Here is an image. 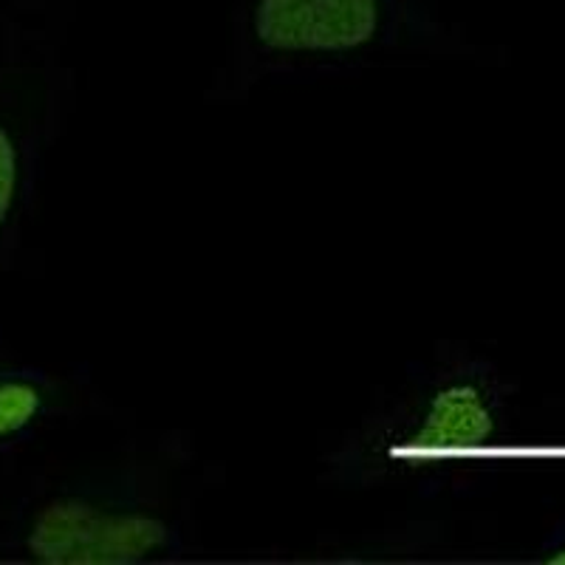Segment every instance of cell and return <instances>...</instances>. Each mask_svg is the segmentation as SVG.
<instances>
[{
  "label": "cell",
  "instance_id": "cell-1",
  "mask_svg": "<svg viewBox=\"0 0 565 565\" xmlns=\"http://www.w3.org/2000/svg\"><path fill=\"white\" fill-rule=\"evenodd\" d=\"M159 521L134 514H103L79 501H54L34 514L26 552L40 563L114 565L136 563L164 543Z\"/></svg>",
  "mask_w": 565,
  "mask_h": 565
},
{
  "label": "cell",
  "instance_id": "cell-2",
  "mask_svg": "<svg viewBox=\"0 0 565 565\" xmlns=\"http://www.w3.org/2000/svg\"><path fill=\"white\" fill-rule=\"evenodd\" d=\"M376 0H260L257 38L277 52H345L376 32Z\"/></svg>",
  "mask_w": 565,
  "mask_h": 565
},
{
  "label": "cell",
  "instance_id": "cell-3",
  "mask_svg": "<svg viewBox=\"0 0 565 565\" xmlns=\"http://www.w3.org/2000/svg\"><path fill=\"white\" fill-rule=\"evenodd\" d=\"M494 430L492 413L476 387H450L438 393L427 424L407 444L405 456H438V452L476 450Z\"/></svg>",
  "mask_w": 565,
  "mask_h": 565
},
{
  "label": "cell",
  "instance_id": "cell-4",
  "mask_svg": "<svg viewBox=\"0 0 565 565\" xmlns=\"http://www.w3.org/2000/svg\"><path fill=\"white\" fill-rule=\"evenodd\" d=\"M43 411V393L34 382L0 373V441L18 436Z\"/></svg>",
  "mask_w": 565,
  "mask_h": 565
},
{
  "label": "cell",
  "instance_id": "cell-5",
  "mask_svg": "<svg viewBox=\"0 0 565 565\" xmlns=\"http://www.w3.org/2000/svg\"><path fill=\"white\" fill-rule=\"evenodd\" d=\"M548 563H552V565H565V548H563V552L554 554V557L548 559Z\"/></svg>",
  "mask_w": 565,
  "mask_h": 565
}]
</instances>
